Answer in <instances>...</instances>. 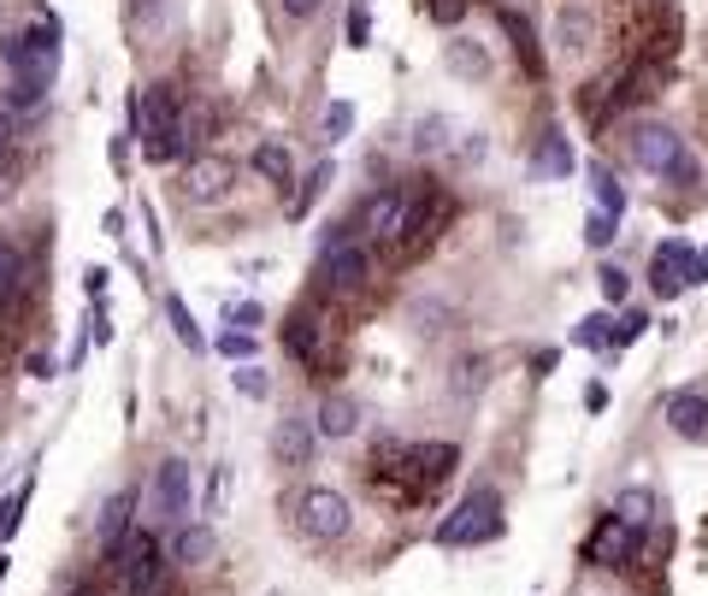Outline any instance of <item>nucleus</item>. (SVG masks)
<instances>
[{
    "label": "nucleus",
    "mask_w": 708,
    "mask_h": 596,
    "mask_svg": "<svg viewBox=\"0 0 708 596\" xmlns=\"http://www.w3.org/2000/svg\"><path fill=\"white\" fill-rule=\"evenodd\" d=\"M402 461H408L402 472L413 479V490H431L461 467V449L455 443H413V449H402Z\"/></svg>",
    "instance_id": "11"
},
{
    "label": "nucleus",
    "mask_w": 708,
    "mask_h": 596,
    "mask_svg": "<svg viewBox=\"0 0 708 596\" xmlns=\"http://www.w3.org/2000/svg\"><path fill=\"white\" fill-rule=\"evenodd\" d=\"M284 343H289V354H296V361H307V366H325L331 361V326H325L319 313H296L284 326Z\"/></svg>",
    "instance_id": "12"
},
{
    "label": "nucleus",
    "mask_w": 708,
    "mask_h": 596,
    "mask_svg": "<svg viewBox=\"0 0 708 596\" xmlns=\"http://www.w3.org/2000/svg\"><path fill=\"white\" fill-rule=\"evenodd\" d=\"M531 172H538V178H567V172H573V148H567L561 130H543L538 155H531Z\"/></svg>",
    "instance_id": "20"
},
{
    "label": "nucleus",
    "mask_w": 708,
    "mask_h": 596,
    "mask_svg": "<svg viewBox=\"0 0 708 596\" xmlns=\"http://www.w3.org/2000/svg\"><path fill=\"white\" fill-rule=\"evenodd\" d=\"M349 42L367 47V12H349Z\"/></svg>",
    "instance_id": "43"
},
{
    "label": "nucleus",
    "mask_w": 708,
    "mask_h": 596,
    "mask_svg": "<svg viewBox=\"0 0 708 596\" xmlns=\"http://www.w3.org/2000/svg\"><path fill=\"white\" fill-rule=\"evenodd\" d=\"M584 407H591V414H602V407H609V390L591 384V390H584Z\"/></svg>",
    "instance_id": "45"
},
{
    "label": "nucleus",
    "mask_w": 708,
    "mask_h": 596,
    "mask_svg": "<svg viewBox=\"0 0 708 596\" xmlns=\"http://www.w3.org/2000/svg\"><path fill=\"white\" fill-rule=\"evenodd\" d=\"M314 449H319V425H314V419H307V414L278 419V432H272V461L296 472V467L314 461Z\"/></svg>",
    "instance_id": "10"
},
{
    "label": "nucleus",
    "mask_w": 708,
    "mask_h": 596,
    "mask_svg": "<svg viewBox=\"0 0 708 596\" xmlns=\"http://www.w3.org/2000/svg\"><path fill=\"white\" fill-rule=\"evenodd\" d=\"M697 284H708V248L697 254Z\"/></svg>",
    "instance_id": "46"
},
{
    "label": "nucleus",
    "mask_w": 708,
    "mask_h": 596,
    "mask_svg": "<svg viewBox=\"0 0 708 596\" xmlns=\"http://www.w3.org/2000/svg\"><path fill=\"white\" fill-rule=\"evenodd\" d=\"M591 195H596V207L614 213V219H620V207H626V190H620V178L609 172V166H591Z\"/></svg>",
    "instance_id": "25"
},
{
    "label": "nucleus",
    "mask_w": 708,
    "mask_h": 596,
    "mask_svg": "<svg viewBox=\"0 0 708 596\" xmlns=\"http://www.w3.org/2000/svg\"><path fill=\"white\" fill-rule=\"evenodd\" d=\"M224 485H231V472H213V479H207V514H219V502H224Z\"/></svg>",
    "instance_id": "40"
},
{
    "label": "nucleus",
    "mask_w": 708,
    "mask_h": 596,
    "mask_svg": "<svg viewBox=\"0 0 708 596\" xmlns=\"http://www.w3.org/2000/svg\"><path fill=\"white\" fill-rule=\"evenodd\" d=\"M584 243H591V248H609L614 243V213H584Z\"/></svg>",
    "instance_id": "34"
},
{
    "label": "nucleus",
    "mask_w": 708,
    "mask_h": 596,
    "mask_svg": "<svg viewBox=\"0 0 708 596\" xmlns=\"http://www.w3.org/2000/svg\"><path fill=\"white\" fill-rule=\"evenodd\" d=\"M213 349L224 354V361H236V366L254 361V337H243V331H219V337H213Z\"/></svg>",
    "instance_id": "32"
},
{
    "label": "nucleus",
    "mask_w": 708,
    "mask_h": 596,
    "mask_svg": "<svg viewBox=\"0 0 708 596\" xmlns=\"http://www.w3.org/2000/svg\"><path fill=\"white\" fill-rule=\"evenodd\" d=\"M443 65L455 77H466V83L490 77V54H485V42H478V36H448L443 42Z\"/></svg>",
    "instance_id": "15"
},
{
    "label": "nucleus",
    "mask_w": 708,
    "mask_h": 596,
    "mask_svg": "<svg viewBox=\"0 0 708 596\" xmlns=\"http://www.w3.org/2000/svg\"><path fill=\"white\" fill-rule=\"evenodd\" d=\"M644 331H649V313H644V308H626V313L614 319V349H620V343H637Z\"/></svg>",
    "instance_id": "33"
},
{
    "label": "nucleus",
    "mask_w": 708,
    "mask_h": 596,
    "mask_svg": "<svg viewBox=\"0 0 708 596\" xmlns=\"http://www.w3.org/2000/svg\"><path fill=\"white\" fill-rule=\"evenodd\" d=\"M231 190H236V166L224 160V155L196 160V166L183 172V195H189V201H224Z\"/></svg>",
    "instance_id": "13"
},
{
    "label": "nucleus",
    "mask_w": 708,
    "mask_h": 596,
    "mask_svg": "<svg viewBox=\"0 0 708 596\" xmlns=\"http://www.w3.org/2000/svg\"><path fill=\"white\" fill-rule=\"evenodd\" d=\"M349 497H342V490H325V485H314L302 497V532L307 538H319V543H337L342 532H349Z\"/></svg>",
    "instance_id": "7"
},
{
    "label": "nucleus",
    "mask_w": 708,
    "mask_h": 596,
    "mask_svg": "<svg viewBox=\"0 0 708 596\" xmlns=\"http://www.w3.org/2000/svg\"><path fill=\"white\" fill-rule=\"evenodd\" d=\"M136 136H142V155L148 160H178L183 155V107H178V89L171 83H154V89L136 100Z\"/></svg>",
    "instance_id": "2"
},
{
    "label": "nucleus",
    "mask_w": 708,
    "mask_h": 596,
    "mask_svg": "<svg viewBox=\"0 0 708 596\" xmlns=\"http://www.w3.org/2000/svg\"><path fill=\"white\" fill-rule=\"evenodd\" d=\"M219 550V538H213V525H183L178 538H171V555L183 561V567H207Z\"/></svg>",
    "instance_id": "19"
},
{
    "label": "nucleus",
    "mask_w": 708,
    "mask_h": 596,
    "mask_svg": "<svg viewBox=\"0 0 708 596\" xmlns=\"http://www.w3.org/2000/svg\"><path fill=\"white\" fill-rule=\"evenodd\" d=\"M478 384H485V361H466V366H461V390H466V396H473Z\"/></svg>",
    "instance_id": "42"
},
{
    "label": "nucleus",
    "mask_w": 708,
    "mask_h": 596,
    "mask_svg": "<svg viewBox=\"0 0 708 596\" xmlns=\"http://www.w3.org/2000/svg\"><path fill=\"white\" fill-rule=\"evenodd\" d=\"M503 538V502L496 490H466V497L448 508V520L437 525V543L443 550H478V543Z\"/></svg>",
    "instance_id": "3"
},
{
    "label": "nucleus",
    "mask_w": 708,
    "mask_h": 596,
    "mask_svg": "<svg viewBox=\"0 0 708 596\" xmlns=\"http://www.w3.org/2000/svg\"><path fill=\"white\" fill-rule=\"evenodd\" d=\"M637 550H644V532H637V525H626L620 514H602L596 532H591V543H584V555H591L596 567H626Z\"/></svg>",
    "instance_id": "8"
},
{
    "label": "nucleus",
    "mask_w": 708,
    "mask_h": 596,
    "mask_svg": "<svg viewBox=\"0 0 708 596\" xmlns=\"http://www.w3.org/2000/svg\"><path fill=\"white\" fill-rule=\"evenodd\" d=\"M448 136H455V125H448L443 113L420 118V136H413V155H437V148H448Z\"/></svg>",
    "instance_id": "26"
},
{
    "label": "nucleus",
    "mask_w": 708,
    "mask_h": 596,
    "mask_svg": "<svg viewBox=\"0 0 708 596\" xmlns=\"http://www.w3.org/2000/svg\"><path fill=\"white\" fill-rule=\"evenodd\" d=\"M166 319H171V331H178V343L189 349V354H207V337H201V326H196V313H189V301L171 289L166 296Z\"/></svg>",
    "instance_id": "21"
},
{
    "label": "nucleus",
    "mask_w": 708,
    "mask_h": 596,
    "mask_svg": "<svg viewBox=\"0 0 708 596\" xmlns=\"http://www.w3.org/2000/svg\"><path fill=\"white\" fill-rule=\"evenodd\" d=\"M667 432L685 437V443L708 437V396H702V390H679V396H667Z\"/></svg>",
    "instance_id": "14"
},
{
    "label": "nucleus",
    "mask_w": 708,
    "mask_h": 596,
    "mask_svg": "<svg viewBox=\"0 0 708 596\" xmlns=\"http://www.w3.org/2000/svg\"><path fill=\"white\" fill-rule=\"evenodd\" d=\"M224 319H231V331H243V337H254V331L266 326L261 301H231V308H224Z\"/></svg>",
    "instance_id": "31"
},
{
    "label": "nucleus",
    "mask_w": 708,
    "mask_h": 596,
    "mask_svg": "<svg viewBox=\"0 0 708 596\" xmlns=\"http://www.w3.org/2000/svg\"><path fill=\"white\" fill-rule=\"evenodd\" d=\"M573 349H614V319L609 313H584L579 326H573Z\"/></svg>",
    "instance_id": "23"
},
{
    "label": "nucleus",
    "mask_w": 708,
    "mask_h": 596,
    "mask_svg": "<svg viewBox=\"0 0 708 596\" xmlns=\"http://www.w3.org/2000/svg\"><path fill=\"white\" fill-rule=\"evenodd\" d=\"M0 578H7V561H0Z\"/></svg>",
    "instance_id": "48"
},
{
    "label": "nucleus",
    "mask_w": 708,
    "mask_h": 596,
    "mask_svg": "<svg viewBox=\"0 0 708 596\" xmlns=\"http://www.w3.org/2000/svg\"><path fill=\"white\" fill-rule=\"evenodd\" d=\"M278 7H284V19H296V24H302V19H314L325 0H278Z\"/></svg>",
    "instance_id": "41"
},
{
    "label": "nucleus",
    "mask_w": 708,
    "mask_h": 596,
    "mask_svg": "<svg viewBox=\"0 0 708 596\" xmlns=\"http://www.w3.org/2000/svg\"><path fill=\"white\" fill-rule=\"evenodd\" d=\"M319 437H331V443H342V437H355L360 432V407L349 402V396H325L319 402Z\"/></svg>",
    "instance_id": "17"
},
{
    "label": "nucleus",
    "mask_w": 708,
    "mask_h": 596,
    "mask_svg": "<svg viewBox=\"0 0 708 596\" xmlns=\"http://www.w3.org/2000/svg\"><path fill=\"white\" fill-rule=\"evenodd\" d=\"M466 7H473V0H425V12H431L443 30H455V24L466 19Z\"/></svg>",
    "instance_id": "36"
},
{
    "label": "nucleus",
    "mask_w": 708,
    "mask_h": 596,
    "mask_svg": "<svg viewBox=\"0 0 708 596\" xmlns=\"http://www.w3.org/2000/svg\"><path fill=\"white\" fill-rule=\"evenodd\" d=\"M496 19H503V30L514 36V54H520V72L526 77H543V54H538V30H531L520 12H496Z\"/></svg>",
    "instance_id": "18"
},
{
    "label": "nucleus",
    "mask_w": 708,
    "mask_h": 596,
    "mask_svg": "<svg viewBox=\"0 0 708 596\" xmlns=\"http://www.w3.org/2000/svg\"><path fill=\"white\" fill-rule=\"evenodd\" d=\"M685 284H697V248H690L685 236H667V243L655 248L649 289H655V296H679Z\"/></svg>",
    "instance_id": "9"
},
{
    "label": "nucleus",
    "mask_w": 708,
    "mask_h": 596,
    "mask_svg": "<svg viewBox=\"0 0 708 596\" xmlns=\"http://www.w3.org/2000/svg\"><path fill=\"white\" fill-rule=\"evenodd\" d=\"M614 514L626 520V525H637V532H644V525L655 520V497H649V490H626V497L614 502Z\"/></svg>",
    "instance_id": "27"
},
{
    "label": "nucleus",
    "mask_w": 708,
    "mask_h": 596,
    "mask_svg": "<svg viewBox=\"0 0 708 596\" xmlns=\"http://www.w3.org/2000/svg\"><path fill=\"white\" fill-rule=\"evenodd\" d=\"M83 278H89V296H101V289H107V278H113V272H107V266H89V272H83Z\"/></svg>",
    "instance_id": "44"
},
{
    "label": "nucleus",
    "mask_w": 708,
    "mask_h": 596,
    "mask_svg": "<svg viewBox=\"0 0 708 596\" xmlns=\"http://www.w3.org/2000/svg\"><path fill=\"white\" fill-rule=\"evenodd\" d=\"M596 284H602V296H609V301H626V289H632V278H626L620 266H602Z\"/></svg>",
    "instance_id": "39"
},
{
    "label": "nucleus",
    "mask_w": 708,
    "mask_h": 596,
    "mask_svg": "<svg viewBox=\"0 0 708 596\" xmlns=\"http://www.w3.org/2000/svg\"><path fill=\"white\" fill-rule=\"evenodd\" d=\"M231 384H236V396H249V402H266L272 396V372L261 361H243L231 372Z\"/></svg>",
    "instance_id": "24"
},
{
    "label": "nucleus",
    "mask_w": 708,
    "mask_h": 596,
    "mask_svg": "<svg viewBox=\"0 0 708 596\" xmlns=\"http://www.w3.org/2000/svg\"><path fill=\"white\" fill-rule=\"evenodd\" d=\"M113 567H118V578H125V596H160V573H166L160 538H154V532H130L113 550Z\"/></svg>",
    "instance_id": "5"
},
{
    "label": "nucleus",
    "mask_w": 708,
    "mask_h": 596,
    "mask_svg": "<svg viewBox=\"0 0 708 596\" xmlns=\"http://www.w3.org/2000/svg\"><path fill=\"white\" fill-rule=\"evenodd\" d=\"M130 514H136V490H118V497L101 508V550H107V555L130 538Z\"/></svg>",
    "instance_id": "16"
},
{
    "label": "nucleus",
    "mask_w": 708,
    "mask_h": 596,
    "mask_svg": "<svg viewBox=\"0 0 708 596\" xmlns=\"http://www.w3.org/2000/svg\"><path fill=\"white\" fill-rule=\"evenodd\" d=\"M42 95H47L42 83H24V77L7 83V107H42Z\"/></svg>",
    "instance_id": "37"
},
{
    "label": "nucleus",
    "mask_w": 708,
    "mask_h": 596,
    "mask_svg": "<svg viewBox=\"0 0 708 596\" xmlns=\"http://www.w3.org/2000/svg\"><path fill=\"white\" fill-rule=\"evenodd\" d=\"M349 130H355V107H349V100H337V107L325 113V136H331V142H342Z\"/></svg>",
    "instance_id": "38"
},
{
    "label": "nucleus",
    "mask_w": 708,
    "mask_h": 596,
    "mask_svg": "<svg viewBox=\"0 0 708 596\" xmlns=\"http://www.w3.org/2000/svg\"><path fill=\"white\" fill-rule=\"evenodd\" d=\"M325 183H331V160H319V166H314V178H307V190H302L296 201H289V219H302L307 207H314V201L325 195Z\"/></svg>",
    "instance_id": "30"
},
{
    "label": "nucleus",
    "mask_w": 708,
    "mask_h": 596,
    "mask_svg": "<svg viewBox=\"0 0 708 596\" xmlns=\"http://www.w3.org/2000/svg\"><path fill=\"white\" fill-rule=\"evenodd\" d=\"M584 42H591V12H584V7H567V12H561V47H567V54H579Z\"/></svg>",
    "instance_id": "28"
},
{
    "label": "nucleus",
    "mask_w": 708,
    "mask_h": 596,
    "mask_svg": "<svg viewBox=\"0 0 708 596\" xmlns=\"http://www.w3.org/2000/svg\"><path fill=\"white\" fill-rule=\"evenodd\" d=\"M77 596H101V590H95V585H77Z\"/></svg>",
    "instance_id": "47"
},
{
    "label": "nucleus",
    "mask_w": 708,
    "mask_h": 596,
    "mask_svg": "<svg viewBox=\"0 0 708 596\" xmlns=\"http://www.w3.org/2000/svg\"><path fill=\"white\" fill-rule=\"evenodd\" d=\"M626 148H632L637 172L667 178V183H679V190L702 183V166H697V155L685 148V136H679V130H667V125H637Z\"/></svg>",
    "instance_id": "1"
},
{
    "label": "nucleus",
    "mask_w": 708,
    "mask_h": 596,
    "mask_svg": "<svg viewBox=\"0 0 708 596\" xmlns=\"http://www.w3.org/2000/svg\"><path fill=\"white\" fill-rule=\"evenodd\" d=\"M19 278H24L19 248H12V243H0V296H12V289H19Z\"/></svg>",
    "instance_id": "35"
},
{
    "label": "nucleus",
    "mask_w": 708,
    "mask_h": 596,
    "mask_svg": "<svg viewBox=\"0 0 708 596\" xmlns=\"http://www.w3.org/2000/svg\"><path fill=\"white\" fill-rule=\"evenodd\" d=\"M24 502H30V479H24V490H12L7 502H0V550L12 543V532H19V520H24Z\"/></svg>",
    "instance_id": "29"
},
{
    "label": "nucleus",
    "mask_w": 708,
    "mask_h": 596,
    "mask_svg": "<svg viewBox=\"0 0 708 596\" xmlns=\"http://www.w3.org/2000/svg\"><path fill=\"white\" fill-rule=\"evenodd\" d=\"M367 272H372V254L349 236V225H331V236H325V248H319V278H325V289L355 296V289L367 284Z\"/></svg>",
    "instance_id": "4"
},
{
    "label": "nucleus",
    "mask_w": 708,
    "mask_h": 596,
    "mask_svg": "<svg viewBox=\"0 0 708 596\" xmlns=\"http://www.w3.org/2000/svg\"><path fill=\"white\" fill-rule=\"evenodd\" d=\"M148 502H154V520L171 525V532H183V514H189V467L178 461V455H166V461L154 467Z\"/></svg>",
    "instance_id": "6"
},
{
    "label": "nucleus",
    "mask_w": 708,
    "mask_h": 596,
    "mask_svg": "<svg viewBox=\"0 0 708 596\" xmlns=\"http://www.w3.org/2000/svg\"><path fill=\"white\" fill-rule=\"evenodd\" d=\"M254 172H261L266 183H278V190H284V183L296 178V160H289V148H278V142H261V148H254Z\"/></svg>",
    "instance_id": "22"
}]
</instances>
